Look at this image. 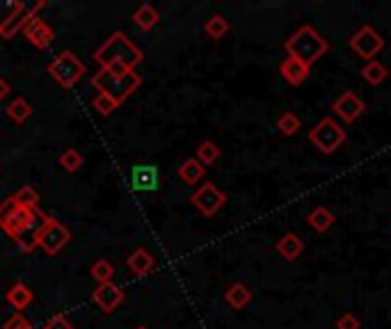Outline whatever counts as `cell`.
<instances>
[{"label": "cell", "mask_w": 391, "mask_h": 329, "mask_svg": "<svg viewBox=\"0 0 391 329\" xmlns=\"http://www.w3.org/2000/svg\"><path fill=\"white\" fill-rule=\"evenodd\" d=\"M94 60L101 64V69H107V66H112V64H122L126 69H135V66L144 60V55L129 37L117 30L96 48Z\"/></svg>", "instance_id": "1"}, {"label": "cell", "mask_w": 391, "mask_h": 329, "mask_svg": "<svg viewBox=\"0 0 391 329\" xmlns=\"http://www.w3.org/2000/svg\"><path fill=\"white\" fill-rule=\"evenodd\" d=\"M329 51V44L325 37H320V32L314 25H302L296 32L288 37L286 42V53L291 57H298L300 62H305L307 66L316 64L322 55Z\"/></svg>", "instance_id": "2"}, {"label": "cell", "mask_w": 391, "mask_h": 329, "mask_svg": "<svg viewBox=\"0 0 391 329\" xmlns=\"http://www.w3.org/2000/svg\"><path fill=\"white\" fill-rule=\"evenodd\" d=\"M92 85L99 90V94H105L115 105H122L142 85V78H140V73H135V69L129 73H122V76L101 69L99 73L92 76Z\"/></svg>", "instance_id": "3"}, {"label": "cell", "mask_w": 391, "mask_h": 329, "mask_svg": "<svg viewBox=\"0 0 391 329\" xmlns=\"http://www.w3.org/2000/svg\"><path fill=\"white\" fill-rule=\"evenodd\" d=\"M346 138H348L346 128L339 126L332 117H322L314 128L309 131V142L314 144L320 153H325V156L339 151V147H344Z\"/></svg>", "instance_id": "4"}, {"label": "cell", "mask_w": 391, "mask_h": 329, "mask_svg": "<svg viewBox=\"0 0 391 329\" xmlns=\"http://www.w3.org/2000/svg\"><path fill=\"white\" fill-rule=\"evenodd\" d=\"M48 73L51 78L64 87V90H71L74 85H78V80L85 76V64L78 60V55L71 51H64L55 57V60L48 64Z\"/></svg>", "instance_id": "5"}, {"label": "cell", "mask_w": 391, "mask_h": 329, "mask_svg": "<svg viewBox=\"0 0 391 329\" xmlns=\"http://www.w3.org/2000/svg\"><path fill=\"white\" fill-rule=\"evenodd\" d=\"M46 3H37L35 7H28L25 3H12L9 5V14L0 21V37L3 40H12L14 35H18V30H23V28L37 18L39 9H44Z\"/></svg>", "instance_id": "6"}, {"label": "cell", "mask_w": 391, "mask_h": 329, "mask_svg": "<svg viewBox=\"0 0 391 329\" xmlns=\"http://www.w3.org/2000/svg\"><path fill=\"white\" fill-rule=\"evenodd\" d=\"M350 48L361 57V60H375V55H380V51L385 48V37L380 35L375 28L364 25L350 37Z\"/></svg>", "instance_id": "7"}, {"label": "cell", "mask_w": 391, "mask_h": 329, "mask_svg": "<svg viewBox=\"0 0 391 329\" xmlns=\"http://www.w3.org/2000/svg\"><path fill=\"white\" fill-rule=\"evenodd\" d=\"M192 206L197 208L204 217H213L215 213H218L224 204H227V197H224V192L215 186V183H204L199 190L192 192Z\"/></svg>", "instance_id": "8"}, {"label": "cell", "mask_w": 391, "mask_h": 329, "mask_svg": "<svg viewBox=\"0 0 391 329\" xmlns=\"http://www.w3.org/2000/svg\"><path fill=\"white\" fill-rule=\"evenodd\" d=\"M69 240H71V231L66 229L60 220L51 217L42 240H39V247H42L48 256H55V254H60L66 245H69Z\"/></svg>", "instance_id": "9"}, {"label": "cell", "mask_w": 391, "mask_h": 329, "mask_svg": "<svg viewBox=\"0 0 391 329\" xmlns=\"http://www.w3.org/2000/svg\"><path fill=\"white\" fill-rule=\"evenodd\" d=\"M48 222H51V215H46V213L37 210L33 222L23 229V234H18V238L14 240V243L21 247L23 251H28V254H30V251H35L39 247V240H42L44 231L48 227Z\"/></svg>", "instance_id": "10"}, {"label": "cell", "mask_w": 391, "mask_h": 329, "mask_svg": "<svg viewBox=\"0 0 391 329\" xmlns=\"http://www.w3.org/2000/svg\"><path fill=\"white\" fill-rule=\"evenodd\" d=\"M332 110H334L346 124H353V121H357L361 117V114H364L366 105L353 90H348V92L341 94L334 103H332Z\"/></svg>", "instance_id": "11"}, {"label": "cell", "mask_w": 391, "mask_h": 329, "mask_svg": "<svg viewBox=\"0 0 391 329\" xmlns=\"http://www.w3.org/2000/svg\"><path fill=\"white\" fill-rule=\"evenodd\" d=\"M129 179L135 192H153L158 188V167L156 164H133Z\"/></svg>", "instance_id": "12"}, {"label": "cell", "mask_w": 391, "mask_h": 329, "mask_svg": "<svg viewBox=\"0 0 391 329\" xmlns=\"http://www.w3.org/2000/svg\"><path fill=\"white\" fill-rule=\"evenodd\" d=\"M92 299H94V304L101 306V311L112 313L115 309L124 302V293H122V288L115 286L112 282L110 284H99L92 293Z\"/></svg>", "instance_id": "13"}, {"label": "cell", "mask_w": 391, "mask_h": 329, "mask_svg": "<svg viewBox=\"0 0 391 329\" xmlns=\"http://www.w3.org/2000/svg\"><path fill=\"white\" fill-rule=\"evenodd\" d=\"M23 32H25V37H28V42H30L33 46H37L39 51H46V48L51 46L53 40H55V32H53L51 28H48L39 16L33 18V21L23 28Z\"/></svg>", "instance_id": "14"}, {"label": "cell", "mask_w": 391, "mask_h": 329, "mask_svg": "<svg viewBox=\"0 0 391 329\" xmlns=\"http://www.w3.org/2000/svg\"><path fill=\"white\" fill-rule=\"evenodd\" d=\"M309 71H311V66H307L305 62H300L298 57H291V55H286L284 62L279 64L281 78H284L293 87H298V85L305 83L309 78Z\"/></svg>", "instance_id": "15"}, {"label": "cell", "mask_w": 391, "mask_h": 329, "mask_svg": "<svg viewBox=\"0 0 391 329\" xmlns=\"http://www.w3.org/2000/svg\"><path fill=\"white\" fill-rule=\"evenodd\" d=\"M35 213H37V210H28V208H23V206H18L0 229H3L5 234H7L9 238H12V240H16L18 234H23V229L33 222Z\"/></svg>", "instance_id": "16"}, {"label": "cell", "mask_w": 391, "mask_h": 329, "mask_svg": "<svg viewBox=\"0 0 391 329\" xmlns=\"http://www.w3.org/2000/svg\"><path fill=\"white\" fill-rule=\"evenodd\" d=\"M126 265H129V270L135 277H146V275H151V270L156 268V256L151 254L149 249L140 247L129 256Z\"/></svg>", "instance_id": "17"}, {"label": "cell", "mask_w": 391, "mask_h": 329, "mask_svg": "<svg viewBox=\"0 0 391 329\" xmlns=\"http://www.w3.org/2000/svg\"><path fill=\"white\" fill-rule=\"evenodd\" d=\"M305 251V243L298 234H284L277 240V254L284 261H296Z\"/></svg>", "instance_id": "18"}, {"label": "cell", "mask_w": 391, "mask_h": 329, "mask_svg": "<svg viewBox=\"0 0 391 329\" xmlns=\"http://www.w3.org/2000/svg\"><path fill=\"white\" fill-rule=\"evenodd\" d=\"M307 225L314 231H318V234H325V231L334 227V213H332L327 206H316L307 215Z\"/></svg>", "instance_id": "19"}, {"label": "cell", "mask_w": 391, "mask_h": 329, "mask_svg": "<svg viewBox=\"0 0 391 329\" xmlns=\"http://www.w3.org/2000/svg\"><path fill=\"white\" fill-rule=\"evenodd\" d=\"M224 299H227V304L231 309H236V311H240V309H245L250 302H252V290L245 286V284H231L227 288V293H224Z\"/></svg>", "instance_id": "20"}, {"label": "cell", "mask_w": 391, "mask_h": 329, "mask_svg": "<svg viewBox=\"0 0 391 329\" xmlns=\"http://www.w3.org/2000/svg\"><path fill=\"white\" fill-rule=\"evenodd\" d=\"M33 299H35V293H33V290L28 288L25 284H21V282H18V284H14L12 288L7 290V302L12 304V306L16 309L18 313H21L23 309H25L28 304L33 302Z\"/></svg>", "instance_id": "21"}, {"label": "cell", "mask_w": 391, "mask_h": 329, "mask_svg": "<svg viewBox=\"0 0 391 329\" xmlns=\"http://www.w3.org/2000/svg\"><path fill=\"white\" fill-rule=\"evenodd\" d=\"M161 21V14L156 12L153 5H140L138 9L133 12V23L140 28V30H151V28H156Z\"/></svg>", "instance_id": "22"}, {"label": "cell", "mask_w": 391, "mask_h": 329, "mask_svg": "<svg viewBox=\"0 0 391 329\" xmlns=\"http://www.w3.org/2000/svg\"><path fill=\"white\" fill-rule=\"evenodd\" d=\"M204 174H206V167H204V164L197 158L183 160V164L179 167V179L183 183H188V186H194V183H199L204 179Z\"/></svg>", "instance_id": "23"}, {"label": "cell", "mask_w": 391, "mask_h": 329, "mask_svg": "<svg viewBox=\"0 0 391 329\" xmlns=\"http://www.w3.org/2000/svg\"><path fill=\"white\" fill-rule=\"evenodd\" d=\"M387 76H389V71H387V66L383 64V62H378V60H370V62H366L364 64V69H361V78H364L368 85H383L385 80H387Z\"/></svg>", "instance_id": "24"}, {"label": "cell", "mask_w": 391, "mask_h": 329, "mask_svg": "<svg viewBox=\"0 0 391 329\" xmlns=\"http://www.w3.org/2000/svg\"><path fill=\"white\" fill-rule=\"evenodd\" d=\"M7 114H9V119H12L14 124H23L30 119V114H33V105L28 103L23 96H18V99H14L12 103H9V108H7Z\"/></svg>", "instance_id": "25"}, {"label": "cell", "mask_w": 391, "mask_h": 329, "mask_svg": "<svg viewBox=\"0 0 391 329\" xmlns=\"http://www.w3.org/2000/svg\"><path fill=\"white\" fill-rule=\"evenodd\" d=\"M204 30H206L211 40H222V37L231 30V23L222 14H213L206 21V25H204Z\"/></svg>", "instance_id": "26"}, {"label": "cell", "mask_w": 391, "mask_h": 329, "mask_svg": "<svg viewBox=\"0 0 391 329\" xmlns=\"http://www.w3.org/2000/svg\"><path fill=\"white\" fill-rule=\"evenodd\" d=\"M220 156H222V151H220L218 144L211 142V140H204L199 147H197V156H194V158H197L204 164V167H206V164H213Z\"/></svg>", "instance_id": "27"}, {"label": "cell", "mask_w": 391, "mask_h": 329, "mask_svg": "<svg viewBox=\"0 0 391 329\" xmlns=\"http://www.w3.org/2000/svg\"><path fill=\"white\" fill-rule=\"evenodd\" d=\"M14 199H16L23 208H28V210H39V195H37V190H35L33 186H23V188L14 195Z\"/></svg>", "instance_id": "28"}, {"label": "cell", "mask_w": 391, "mask_h": 329, "mask_svg": "<svg viewBox=\"0 0 391 329\" xmlns=\"http://www.w3.org/2000/svg\"><path fill=\"white\" fill-rule=\"evenodd\" d=\"M112 275H115V268L110 261L99 258L96 263L92 265V277L96 279L99 284H110L112 282Z\"/></svg>", "instance_id": "29"}, {"label": "cell", "mask_w": 391, "mask_h": 329, "mask_svg": "<svg viewBox=\"0 0 391 329\" xmlns=\"http://www.w3.org/2000/svg\"><path fill=\"white\" fill-rule=\"evenodd\" d=\"M300 126H302V121H300V117L296 112H284L277 119V128H279L281 135H296L300 131Z\"/></svg>", "instance_id": "30"}, {"label": "cell", "mask_w": 391, "mask_h": 329, "mask_svg": "<svg viewBox=\"0 0 391 329\" xmlns=\"http://www.w3.org/2000/svg\"><path fill=\"white\" fill-rule=\"evenodd\" d=\"M60 164L69 174H74V172H78L83 167V153L78 149H66V151H62V156H60Z\"/></svg>", "instance_id": "31"}, {"label": "cell", "mask_w": 391, "mask_h": 329, "mask_svg": "<svg viewBox=\"0 0 391 329\" xmlns=\"http://www.w3.org/2000/svg\"><path fill=\"white\" fill-rule=\"evenodd\" d=\"M92 105H94V110H96V112L103 114V117H107V114L117 110V105H115L110 99H107L105 94H99V96H96V99L92 101Z\"/></svg>", "instance_id": "32"}, {"label": "cell", "mask_w": 391, "mask_h": 329, "mask_svg": "<svg viewBox=\"0 0 391 329\" xmlns=\"http://www.w3.org/2000/svg\"><path fill=\"white\" fill-rule=\"evenodd\" d=\"M3 329H33V325L23 313H14L12 318H7L5 321Z\"/></svg>", "instance_id": "33"}, {"label": "cell", "mask_w": 391, "mask_h": 329, "mask_svg": "<svg viewBox=\"0 0 391 329\" xmlns=\"http://www.w3.org/2000/svg\"><path fill=\"white\" fill-rule=\"evenodd\" d=\"M18 206H21V204H18V201L14 199V195L9 197V199H5L3 204H0V227L5 225V222L9 220V215H12V213H14Z\"/></svg>", "instance_id": "34"}, {"label": "cell", "mask_w": 391, "mask_h": 329, "mask_svg": "<svg viewBox=\"0 0 391 329\" xmlns=\"http://www.w3.org/2000/svg\"><path fill=\"white\" fill-rule=\"evenodd\" d=\"M337 329H361V323L357 321V316L355 313H344V316H339V321H337Z\"/></svg>", "instance_id": "35"}, {"label": "cell", "mask_w": 391, "mask_h": 329, "mask_svg": "<svg viewBox=\"0 0 391 329\" xmlns=\"http://www.w3.org/2000/svg\"><path fill=\"white\" fill-rule=\"evenodd\" d=\"M44 329H74V325H71L69 321H66L64 313H57V316H53V318H48L46 325H44Z\"/></svg>", "instance_id": "36"}, {"label": "cell", "mask_w": 391, "mask_h": 329, "mask_svg": "<svg viewBox=\"0 0 391 329\" xmlns=\"http://www.w3.org/2000/svg\"><path fill=\"white\" fill-rule=\"evenodd\" d=\"M7 94H9V85H7L5 78H0V101H3Z\"/></svg>", "instance_id": "37"}, {"label": "cell", "mask_w": 391, "mask_h": 329, "mask_svg": "<svg viewBox=\"0 0 391 329\" xmlns=\"http://www.w3.org/2000/svg\"><path fill=\"white\" fill-rule=\"evenodd\" d=\"M135 329H149V327H144V325H140V327H135Z\"/></svg>", "instance_id": "38"}]
</instances>
